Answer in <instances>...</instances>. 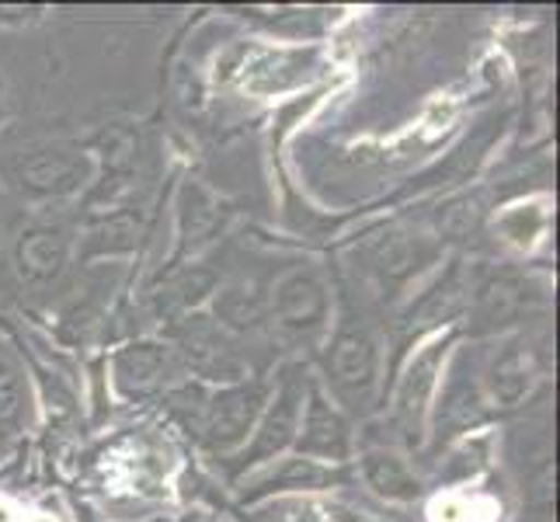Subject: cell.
<instances>
[{
  "mask_svg": "<svg viewBox=\"0 0 560 522\" xmlns=\"http://www.w3.org/2000/svg\"><path fill=\"white\" fill-rule=\"evenodd\" d=\"M544 227H547V209L539 202H523V206L509 209L505 217H498L501 237L515 247H533L536 237L544 234Z\"/></svg>",
  "mask_w": 560,
  "mask_h": 522,
  "instance_id": "cb8c5ba5",
  "label": "cell"
},
{
  "mask_svg": "<svg viewBox=\"0 0 560 522\" xmlns=\"http://www.w3.org/2000/svg\"><path fill=\"white\" fill-rule=\"evenodd\" d=\"M0 108H4V81H0Z\"/></svg>",
  "mask_w": 560,
  "mask_h": 522,
  "instance_id": "484cf974",
  "label": "cell"
},
{
  "mask_svg": "<svg viewBox=\"0 0 560 522\" xmlns=\"http://www.w3.org/2000/svg\"><path fill=\"white\" fill-rule=\"evenodd\" d=\"M268 397H272V380H265V376H247L241 383L209 386L202 411L196 418V429L188 436L196 439L209 456L230 460L244 450V442L255 432Z\"/></svg>",
  "mask_w": 560,
  "mask_h": 522,
  "instance_id": "7a4b0ae2",
  "label": "cell"
},
{
  "mask_svg": "<svg viewBox=\"0 0 560 522\" xmlns=\"http://www.w3.org/2000/svg\"><path fill=\"white\" fill-rule=\"evenodd\" d=\"M258 522H341V519H335V512L327 515V509H320L317 501H306L303 495H293V498L268 501Z\"/></svg>",
  "mask_w": 560,
  "mask_h": 522,
  "instance_id": "d4e9b609",
  "label": "cell"
},
{
  "mask_svg": "<svg viewBox=\"0 0 560 522\" xmlns=\"http://www.w3.org/2000/svg\"><path fill=\"white\" fill-rule=\"evenodd\" d=\"M491 450H494V436L491 432L463 436L450 450L446 463H442L439 485H467V480H477L491 467Z\"/></svg>",
  "mask_w": 560,
  "mask_h": 522,
  "instance_id": "7402d4cb",
  "label": "cell"
},
{
  "mask_svg": "<svg viewBox=\"0 0 560 522\" xmlns=\"http://www.w3.org/2000/svg\"><path fill=\"white\" fill-rule=\"evenodd\" d=\"M470 286H474V276L467 272V265L459 258L450 262L446 272H439L435 282L424 289V293L411 303V311L404 314V321H400L404 335L418 338L421 332H429V327H442V324L456 321L470 303Z\"/></svg>",
  "mask_w": 560,
  "mask_h": 522,
  "instance_id": "9a60e30c",
  "label": "cell"
},
{
  "mask_svg": "<svg viewBox=\"0 0 560 522\" xmlns=\"http://www.w3.org/2000/svg\"><path fill=\"white\" fill-rule=\"evenodd\" d=\"M306 383H311V376H306L300 366L282 370L279 383H272V397H268L255 432H250V439L244 442L241 453L230 456L234 460L230 474L241 477L247 471H258V467H265V463H276V460H282V453L293 450L303 397H306Z\"/></svg>",
  "mask_w": 560,
  "mask_h": 522,
  "instance_id": "8992f818",
  "label": "cell"
},
{
  "mask_svg": "<svg viewBox=\"0 0 560 522\" xmlns=\"http://www.w3.org/2000/svg\"><path fill=\"white\" fill-rule=\"evenodd\" d=\"M539 303H544V289L533 286V279L515 272V268H501V272H491L470 286L467 311L474 317V332L488 335L505 324H518V317L533 314Z\"/></svg>",
  "mask_w": 560,
  "mask_h": 522,
  "instance_id": "8fae6325",
  "label": "cell"
},
{
  "mask_svg": "<svg viewBox=\"0 0 560 522\" xmlns=\"http://www.w3.org/2000/svg\"><path fill=\"white\" fill-rule=\"evenodd\" d=\"M94 174V164L84 153V147L73 143H38L22 150L8 164V182L25 199L56 202L81 192Z\"/></svg>",
  "mask_w": 560,
  "mask_h": 522,
  "instance_id": "52a82bcc",
  "label": "cell"
},
{
  "mask_svg": "<svg viewBox=\"0 0 560 522\" xmlns=\"http://www.w3.org/2000/svg\"><path fill=\"white\" fill-rule=\"evenodd\" d=\"M439 255H442V244L435 237L411 234V230H404V227H386L359 247V265H362V272L376 282L380 293L386 300H394L424 272V268L435 265Z\"/></svg>",
  "mask_w": 560,
  "mask_h": 522,
  "instance_id": "ba28073f",
  "label": "cell"
},
{
  "mask_svg": "<svg viewBox=\"0 0 560 522\" xmlns=\"http://www.w3.org/2000/svg\"><path fill=\"white\" fill-rule=\"evenodd\" d=\"M359 477L380 501L390 506H411L424 495V480L415 474L408 456L390 446H373L359 456Z\"/></svg>",
  "mask_w": 560,
  "mask_h": 522,
  "instance_id": "e0dca14e",
  "label": "cell"
},
{
  "mask_svg": "<svg viewBox=\"0 0 560 522\" xmlns=\"http://www.w3.org/2000/svg\"><path fill=\"white\" fill-rule=\"evenodd\" d=\"M453 345H456V332H439L435 338H429L411 356V362L404 366V373L394 386L390 425L408 450H418L424 442V432H429L432 401L439 394V380L446 373V359L453 356Z\"/></svg>",
  "mask_w": 560,
  "mask_h": 522,
  "instance_id": "277c9868",
  "label": "cell"
},
{
  "mask_svg": "<svg viewBox=\"0 0 560 522\" xmlns=\"http://www.w3.org/2000/svg\"><path fill=\"white\" fill-rule=\"evenodd\" d=\"M182 380H185V370L171 341L140 338V341L122 345L119 352L112 356V386H115V394L126 401L164 397L171 386H178Z\"/></svg>",
  "mask_w": 560,
  "mask_h": 522,
  "instance_id": "30bf717a",
  "label": "cell"
},
{
  "mask_svg": "<svg viewBox=\"0 0 560 522\" xmlns=\"http://www.w3.org/2000/svg\"><path fill=\"white\" fill-rule=\"evenodd\" d=\"M132 247H137V223H129L122 217H112V220H102L98 227L88 230L81 255L84 258H94V255H122V251H132Z\"/></svg>",
  "mask_w": 560,
  "mask_h": 522,
  "instance_id": "603a6c76",
  "label": "cell"
},
{
  "mask_svg": "<svg viewBox=\"0 0 560 522\" xmlns=\"http://www.w3.org/2000/svg\"><path fill=\"white\" fill-rule=\"evenodd\" d=\"M293 450H296V456L314 460V463H327V467H345L355 453L352 418L345 415L331 397H327L320 380H314V376H311V383H306V397H303Z\"/></svg>",
  "mask_w": 560,
  "mask_h": 522,
  "instance_id": "9c48e42d",
  "label": "cell"
},
{
  "mask_svg": "<svg viewBox=\"0 0 560 522\" xmlns=\"http://www.w3.org/2000/svg\"><path fill=\"white\" fill-rule=\"evenodd\" d=\"M171 348L178 352L182 370L191 373L199 383H241L250 376V359L223 324L212 321V314L191 311L171 327Z\"/></svg>",
  "mask_w": 560,
  "mask_h": 522,
  "instance_id": "5b68a950",
  "label": "cell"
},
{
  "mask_svg": "<svg viewBox=\"0 0 560 522\" xmlns=\"http://www.w3.org/2000/svg\"><path fill=\"white\" fill-rule=\"evenodd\" d=\"M320 386L345 415H370L383 383V341L362 317L341 314L320 356Z\"/></svg>",
  "mask_w": 560,
  "mask_h": 522,
  "instance_id": "6da1fadb",
  "label": "cell"
},
{
  "mask_svg": "<svg viewBox=\"0 0 560 522\" xmlns=\"http://www.w3.org/2000/svg\"><path fill=\"white\" fill-rule=\"evenodd\" d=\"M70 251H73V241H70V230L63 223L38 220V223H28L22 234H18L11 262H14L18 279H22L25 286L46 289L67 272Z\"/></svg>",
  "mask_w": 560,
  "mask_h": 522,
  "instance_id": "7c38bea8",
  "label": "cell"
},
{
  "mask_svg": "<svg viewBox=\"0 0 560 522\" xmlns=\"http://www.w3.org/2000/svg\"><path fill=\"white\" fill-rule=\"evenodd\" d=\"M539 380V362L526 338H509L480 370V391L494 408H518L526 404Z\"/></svg>",
  "mask_w": 560,
  "mask_h": 522,
  "instance_id": "4fadbf2b",
  "label": "cell"
},
{
  "mask_svg": "<svg viewBox=\"0 0 560 522\" xmlns=\"http://www.w3.org/2000/svg\"><path fill=\"white\" fill-rule=\"evenodd\" d=\"M226 220V206L212 196V192L199 182H185L182 196H178V258L196 255L202 244H209L212 237L223 230Z\"/></svg>",
  "mask_w": 560,
  "mask_h": 522,
  "instance_id": "ac0fdd59",
  "label": "cell"
},
{
  "mask_svg": "<svg viewBox=\"0 0 560 522\" xmlns=\"http://www.w3.org/2000/svg\"><path fill=\"white\" fill-rule=\"evenodd\" d=\"M268 324L293 345H314L331 324V286L317 265H293L268 286Z\"/></svg>",
  "mask_w": 560,
  "mask_h": 522,
  "instance_id": "3957f363",
  "label": "cell"
},
{
  "mask_svg": "<svg viewBox=\"0 0 560 522\" xmlns=\"http://www.w3.org/2000/svg\"><path fill=\"white\" fill-rule=\"evenodd\" d=\"M488 397L480 391V380L463 376L459 370L450 373V383L442 386V401H439V411H435V425L439 432L446 429L450 436L456 432H470L474 425L485 421L488 415Z\"/></svg>",
  "mask_w": 560,
  "mask_h": 522,
  "instance_id": "ffe728a7",
  "label": "cell"
},
{
  "mask_svg": "<svg viewBox=\"0 0 560 522\" xmlns=\"http://www.w3.org/2000/svg\"><path fill=\"white\" fill-rule=\"evenodd\" d=\"M32 421H35V397H32L28 373L14 359V352L0 345V460L28 436Z\"/></svg>",
  "mask_w": 560,
  "mask_h": 522,
  "instance_id": "2e32d148",
  "label": "cell"
},
{
  "mask_svg": "<svg viewBox=\"0 0 560 522\" xmlns=\"http://www.w3.org/2000/svg\"><path fill=\"white\" fill-rule=\"evenodd\" d=\"M488 220V196L485 192H459L435 209V241H470L480 234Z\"/></svg>",
  "mask_w": 560,
  "mask_h": 522,
  "instance_id": "44dd1931",
  "label": "cell"
},
{
  "mask_svg": "<svg viewBox=\"0 0 560 522\" xmlns=\"http://www.w3.org/2000/svg\"><path fill=\"white\" fill-rule=\"evenodd\" d=\"M212 321L223 324L234 338L258 335L268 327V297L258 282L237 279L223 286L217 300H212Z\"/></svg>",
  "mask_w": 560,
  "mask_h": 522,
  "instance_id": "d6986e66",
  "label": "cell"
},
{
  "mask_svg": "<svg viewBox=\"0 0 560 522\" xmlns=\"http://www.w3.org/2000/svg\"><path fill=\"white\" fill-rule=\"evenodd\" d=\"M349 480V471L345 467H327V463H314L303 456H289V460H276L272 467L258 471V477L244 485L241 498L247 506L255 501H272V498H293V495H306V491H324L331 485H345Z\"/></svg>",
  "mask_w": 560,
  "mask_h": 522,
  "instance_id": "5bb4252c",
  "label": "cell"
}]
</instances>
